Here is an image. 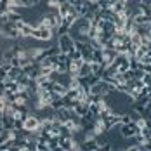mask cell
Returning <instances> with one entry per match:
<instances>
[{
    "mask_svg": "<svg viewBox=\"0 0 151 151\" xmlns=\"http://www.w3.org/2000/svg\"><path fill=\"white\" fill-rule=\"evenodd\" d=\"M40 123H42V120H40L37 115H28V116L24 118L23 129H24V130H28V132H31V130H37V129L40 127Z\"/></svg>",
    "mask_w": 151,
    "mask_h": 151,
    "instance_id": "5",
    "label": "cell"
},
{
    "mask_svg": "<svg viewBox=\"0 0 151 151\" xmlns=\"http://www.w3.org/2000/svg\"><path fill=\"white\" fill-rule=\"evenodd\" d=\"M141 82H142L144 85H150L151 87V73H144V75L141 76Z\"/></svg>",
    "mask_w": 151,
    "mask_h": 151,
    "instance_id": "15",
    "label": "cell"
},
{
    "mask_svg": "<svg viewBox=\"0 0 151 151\" xmlns=\"http://www.w3.org/2000/svg\"><path fill=\"white\" fill-rule=\"evenodd\" d=\"M134 24L136 26H146V24H151V16H146V14H136L132 17Z\"/></svg>",
    "mask_w": 151,
    "mask_h": 151,
    "instance_id": "8",
    "label": "cell"
},
{
    "mask_svg": "<svg viewBox=\"0 0 151 151\" xmlns=\"http://www.w3.org/2000/svg\"><path fill=\"white\" fill-rule=\"evenodd\" d=\"M5 106H7V101H5L4 97H0V113H4V109H5Z\"/></svg>",
    "mask_w": 151,
    "mask_h": 151,
    "instance_id": "17",
    "label": "cell"
},
{
    "mask_svg": "<svg viewBox=\"0 0 151 151\" xmlns=\"http://www.w3.org/2000/svg\"><path fill=\"white\" fill-rule=\"evenodd\" d=\"M73 137L71 136H59L58 137V146H59V150H64V151H71L73 148Z\"/></svg>",
    "mask_w": 151,
    "mask_h": 151,
    "instance_id": "7",
    "label": "cell"
},
{
    "mask_svg": "<svg viewBox=\"0 0 151 151\" xmlns=\"http://www.w3.org/2000/svg\"><path fill=\"white\" fill-rule=\"evenodd\" d=\"M139 63L141 64H151V54H144L139 58Z\"/></svg>",
    "mask_w": 151,
    "mask_h": 151,
    "instance_id": "14",
    "label": "cell"
},
{
    "mask_svg": "<svg viewBox=\"0 0 151 151\" xmlns=\"http://www.w3.org/2000/svg\"><path fill=\"white\" fill-rule=\"evenodd\" d=\"M82 150H99L97 139H96V137H94V139H85V141L82 142Z\"/></svg>",
    "mask_w": 151,
    "mask_h": 151,
    "instance_id": "9",
    "label": "cell"
},
{
    "mask_svg": "<svg viewBox=\"0 0 151 151\" xmlns=\"http://www.w3.org/2000/svg\"><path fill=\"white\" fill-rule=\"evenodd\" d=\"M139 136L142 137L144 141H151V134H150V125H144L139 129Z\"/></svg>",
    "mask_w": 151,
    "mask_h": 151,
    "instance_id": "13",
    "label": "cell"
},
{
    "mask_svg": "<svg viewBox=\"0 0 151 151\" xmlns=\"http://www.w3.org/2000/svg\"><path fill=\"white\" fill-rule=\"evenodd\" d=\"M21 73H23V70H21L19 66H12V64H11V70L7 71V76H9V78H12V80H16Z\"/></svg>",
    "mask_w": 151,
    "mask_h": 151,
    "instance_id": "11",
    "label": "cell"
},
{
    "mask_svg": "<svg viewBox=\"0 0 151 151\" xmlns=\"http://www.w3.org/2000/svg\"><path fill=\"white\" fill-rule=\"evenodd\" d=\"M54 33H56L54 28H45L44 24H40L38 28H33V31H31V38L40 40V42H50V40L54 38Z\"/></svg>",
    "mask_w": 151,
    "mask_h": 151,
    "instance_id": "1",
    "label": "cell"
},
{
    "mask_svg": "<svg viewBox=\"0 0 151 151\" xmlns=\"http://www.w3.org/2000/svg\"><path fill=\"white\" fill-rule=\"evenodd\" d=\"M71 115H73V109L68 108V106H61L59 109H56V118H58L61 123H64L68 118H71Z\"/></svg>",
    "mask_w": 151,
    "mask_h": 151,
    "instance_id": "6",
    "label": "cell"
},
{
    "mask_svg": "<svg viewBox=\"0 0 151 151\" xmlns=\"http://www.w3.org/2000/svg\"><path fill=\"white\" fill-rule=\"evenodd\" d=\"M111 64L116 68L118 73H123V71L130 70V64H129V54H127V52H123V54H116V58H115V61H113Z\"/></svg>",
    "mask_w": 151,
    "mask_h": 151,
    "instance_id": "3",
    "label": "cell"
},
{
    "mask_svg": "<svg viewBox=\"0 0 151 151\" xmlns=\"http://www.w3.org/2000/svg\"><path fill=\"white\" fill-rule=\"evenodd\" d=\"M103 120V125H104L106 130H109L111 127H115V125H118L120 123V115L118 113H115V111H109L106 116H103L101 118Z\"/></svg>",
    "mask_w": 151,
    "mask_h": 151,
    "instance_id": "4",
    "label": "cell"
},
{
    "mask_svg": "<svg viewBox=\"0 0 151 151\" xmlns=\"http://www.w3.org/2000/svg\"><path fill=\"white\" fill-rule=\"evenodd\" d=\"M76 75H80V76H89L91 75V63H89V61H83V64L80 66V70H78Z\"/></svg>",
    "mask_w": 151,
    "mask_h": 151,
    "instance_id": "10",
    "label": "cell"
},
{
    "mask_svg": "<svg viewBox=\"0 0 151 151\" xmlns=\"http://www.w3.org/2000/svg\"><path fill=\"white\" fill-rule=\"evenodd\" d=\"M31 2V5H38V4H40V0H30Z\"/></svg>",
    "mask_w": 151,
    "mask_h": 151,
    "instance_id": "18",
    "label": "cell"
},
{
    "mask_svg": "<svg viewBox=\"0 0 151 151\" xmlns=\"http://www.w3.org/2000/svg\"><path fill=\"white\" fill-rule=\"evenodd\" d=\"M7 21H9V17H7V14H0V28H2V26H4V24L7 23Z\"/></svg>",
    "mask_w": 151,
    "mask_h": 151,
    "instance_id": "16",
    "label": "cell"
},
{
    "mask_svg": "<svg viewBox=\"0 0 151 151\" xmlns=\"http://www.w3.org/2000/svg\"><path fill=\"white\" fill-rule=\"evenodd\" d=\"M58 47H59V52L70 54V52L75 49V40H73L68 33H64V35H61L59 38H58Z\"/></svg>",
    "mask_w": 151,
    "mask_h": 151,
    "instance_id": "2",
    "label": "cell"
},
{
    "mask_svg": "<svg viewBox=\"0 0 151 151\" xmlns=\"http://www.w3.org/2000/svg\"><path fill=\"white\" fill-rule=\"evenodd\" d=\"M52 92H56V94H59V96H64L66 94V87L64 85H61V83H58V82H52V89H50Z\"/></svg>",
    "mask_w": 151,
    "mask_h": 151,
    "instance_id": "12",
    "label": "cell"
}]
</instances>
